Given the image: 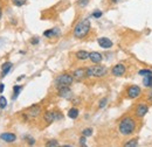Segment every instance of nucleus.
Wrapping results in <instances>:
<instances>
[{
    "instance_id": "393cba45",
    "label": "nucleus",
    "mask_w": 152,
    "mask_h": 147,
    "mask_svg": "<svg viewBox=\"0 0 152 147\" xmlns=\"http://www.w3.org/2000/svg\"><path fill=\"white\" fill-rule=\"evenodd\" d=\"M7 106V99L4 96H0V109H5Z\"/></svg>"
},
{
    "instance_id": "6ab92c4d",
    "label": "nucleus",
    "mask_w": 152,
    "mask_h": 147,
    "mask_svg": "<svg viewBox=\"0 0 152 147\" xmlns=\"http://www.w3.org/2000/svg\"><path fill=\"white\" fill-rule=\"evenodd\" d=\"M22 90V85H14L13 87V95H12V99L15 100L20 95V91Z\"/></svg>"
},
{
    "instance_id": "6e6552de",
    "label": "nucleus",
    "mask_w": 152,
    "mask_h": 147,
    "mask_svg": "<svg viewBox=\"0 0 152 147\" xmlns=\"http://www.w3.org/2000/svg\"><path fill=\"white\" fill-rule=\"evenodd\" d=\"M125 71H126V67H125L123 63H117V64H115L114 67H113V69H111L113 76H116V77L123 76V75L125 74Z\"/></svg>"
},
{
    "instance_id": "7ed1b4c3",
    "label": "nucleus",
    "mask_w": 152,
    "mask_h": 147,
    "mask_svg": "<svg viewBox=\"0 0 152 147\" xmlns=\"http://www.w3.org/2000/svg\"><path fill=\"white\" fill-rule=\"evenodd\" d=\"M108 74V69L104 65H101L99 63L96 65H91L86 68V75L87 77H103Z\"/></svg>"
},
{
    "instance_id": "20e7f679",
    "label": "nucleus",
    "mask_w": 152,
    "mask_h": 147,
    "mask_svg": "<svg viewBox=\"0 0 152 147\" xmlns=\"http://www.w3.org/2000/svg\"><path fill=\"white\" fill-rule=\"evenodd\" d=\"M73 82H74V76L73 75L63 73L58 75L55 78V87H56V89L62 88V87H69V85H72Z\"/></svg>"
},
{
    "instance_id": "9d476101",
    "label": "nucleus",
    "mask_w": 152,
    "mask_h": 147,
    "mask_svg": "<svg viewBox=\"0 0 152 147\" xmlns=\"http://www.w3.org/2000/svg\"><path fill=\"white\" fill-rule=\"evenodd\" d=\"M97 43H98L99 47L103 48V49H109V48H111V47L114 46L113 41H111L110 39H108V37H98V39H97Z\"/></svg>"
},
{
    "instance_id": "1a4fd4ad",
    "label": "nucleus",
    "mask_w": 152,
    "mask_h": 147,
    "mask_svg": "<svg viewBox=\"0 0 152 147\" xmlns=\"http://www.w3.org/2000/svg\"><path fill=\"white\" fill-rule=\"evenodd\" d=\"M57 95H58V97H61V98L69 99V98H72L73 92H72L69 87H62V88H58V89H57Z\"/></svg>"
},
{
    "instance_id": "ddd939ff",
    "label": "nucleus",
    "mask_w": 152,
    "mask_h": 147,
    "mask_svg": "<svg viewBox=\"0 0 152 147\" xmlns=\"http://www.w3.org/2000/svg\"><path fill=\"white\" fill-rule=\"evenodd\" d=\"M89 60H90L93 63L98 64V63L102 62L103 57H102V54H99V53H97V52H91V53L89 54Z\"/></svg>"
},
{
    "instance_id": "412c9836",
    "label": "nucleus",
    "mask_w": 152,
    "mask_h": 147,
    "mask_svg": "<svg viewBox=\"0 0 152 147\" xmlns=\"http://www.w3.org/2000/svg\"><path fill=\"white\" fill-rule=\"evenodd\" d=\"M124 146H125V147H136V146H138V139H137V138H134V139L129 140L128 143H125V144H124Z\"/></svg>"
},
{
    "instance_id": "f8f14e48",
    "label": "nucleus",
    "mask_w": 152,
    "mask_h": 147,
    "mask_svg": "<svg viewBox=\"0 0 152 147\" xmlns=\"http://www.w3.org/2000/svg\"><path fill=\"white\" fill-rule=\"evenodd\" d=\"M43 119L47 124H52L53 122L56 120V117H55V111H46L45 114H43Z\"/></svg>"
},
{
    "instance_id": "4468645a",
    "label": "nucleus",
    "mask_w": 152,
    "mask_h": 147,
    "mask_svg": "<svg viewBox=\"0 0 152 147\" xmlns=\"http://www.w3.org/2000/svg\"><path fill=\"white\" fill-rule=\"evenodd\" d=\"M60 29L57 28V27H55V28H52V29H47V31H45L43 32V36L46 37H54V36H58L60 35Z\"/></svg>"
},
{
    "instance_id": "e433bc0d",
    "label": "nucleus",
    "mask_w": 152,
    "mask_h": 147,
    "mask_svg": "<svg viewBox=\"0 0 152 147\" xmlns=\"http://www.w3.org/2000/svg\"><path fill=\"white\" fill-rule=\"evenodd\" d=\"M1 15H2V9H1V6H0V19H1Z\"/></svg>"
},
{
    "instance_id": "c9c22d12",
    "label": "nucleus",
    "mask_w": 152,
    "mask_h": 147,
    "mask_svg": "<svg viewBox=\"0 0 152 147\" xmlns=\"http://www.w3.org/2000/svg\"><path fill=\"white\" fill-rule=\"evenodd\" d=\"M22 78H25V76H23V75H22V76H20L19 78H18V81H21V79H22Z\"/></svg>"
},
{
    "instance_id": "2eb2a0df",
    "label": "nucleus",
    "mask_w": 152,
    "mask_h": 147,
    "mask_svg": "<svg viewBox=\"0 0 152 147\" xmlns=\"http://www.w3.org/2000/svg\"><path fill=\"white\" fill-rule=\"evenodd\" d=\"M12 67H13L12 62H5V63L1 65V77H2V78L10 73V70L12 69Z\"/></svg>"
},
{
    "instance_id": "f257e3e1",
    "label": "nucleus",
    "mask_w": 152,
    "mask_h": 147,
    "mask_svg": "<svg viewBox=\"0 0 152 147\" xmlns=\"http://www.w3.org/2000/svg\"><path fill=\"white\" fill-rule=\"evenodd\" d=\"M137 123L131 116H125L119 120L118 124V131L122 135H131L136 131Z\"/></svg>"
},
{
    "instance_id": "0eeeda50",
    "label": "nucleus",
    "mask_w": 152,
    "mask_h": 147,
    "mask_svg": "<svg viewBox=\"0 0 152 147\" xmlns=\"http://www.w3.org/2000/svg\"><path fill=\"white\" fill-rule=\"evenodd\" d=\"M149 112V106L145 104V103H139L136 109H134V114L138 117V118H143L144 116H146V113Z\"/></svg>"
},
{
    "instance_id": "c756f323",
    "label": "nucleus",
    "mask_w": 152,
    "mask_h": 147,
    "mask_svg": "<svg viewBox=\"0 0 152 147\" xmlns=\"http://www.w3.org/2000/svg\"><path fill=\"white\" fill-rule=\"evenodd\" d=\"M86 141H87V137L82 135V137L80 138V144H81L82 146H86Z\"/></svg>"
},
{
    "instance_id": "39448f33",
    "label": "nucleus",
    "mask_w": 152,
    "mask_h": 147,
    "mask_svg": "<svg viewBox=\"0 0 152 147\" xmlns=\"http://www.w3.org/2000/svg\"><path fill=\"white\" fill-rule=\"evenodd\" d=\"M41 113V106L38 104H34L32 106H29L27 110L23 112V117L27 119V118H37L38 116H40Z\"/></svg>"
},
{
    "instance_id": "f3484780",
    "label": "nucleus",
    "mask_w": 152,
    "mask_h": 147,
    "mask_svg": "<svg viewBox=\"0 0 152 147\" xmlns=\"http://www.w3.org/2000/svg\"><path fill=\"white\" fill-rule=\"evenodd\" d=\"M89 54L90 53H88L86 50H78V52H76L75 56L78 61H86V60L89 58Z\"/></svg>"
},
{
    "instance_id": "c85d7f7f",
    "label": "nucleus",
    "mask_w": 152,
    "mask_h": 147,
    "mask_svg": "<svg viewBox=\"0 0 152 147\" xmlns=\"http://www.w3.org/2000/svg\"><path fill=\"white\" fill-rule=\"evenodd\" d=\"M88 4H89V0H78V1H77V5H78L80 7H86Z\"/></svg>"
},
{
    "instance_id": "bb28decb",
    "label": "nucleus",
    "mask_w": 152,
    "mask_h": 147,
    "mask_svg": "<svg viewBox=\"0 0 152 147\" xmlns=\"http://www.w3.org/2000/svg\"><path fill=\"white\" fill-rule=\"evenodd\" d=\"M102 15H103V13H102V11H99V9H95V11L93 12V14H91V17L95 19H99Z\"/></svg>"
},
{
    "instance_id": "a211bd4d",
    "label": "nucleus",
    "mask_w": 152,
    "mask_h": 147,
    "mask_svg": "<svg viewBox=\"0 0 152 147\" xmlns=\"http://www.w3.org/2000/svg\"><path fill=\"white\" fill-rule=\"evenodd\" d=\"M143 85L145 88H151L152 87V75H146L143 78Z\"/></svg>"
},
{
    "instance_id": "72a5a7b5",
    "label": "nucleus",
    "mask_w": 152,
    "mask_h": 147,
    "mask_svg": "<svg viewBox=\"0 0 152 147\" xmlns=\"http://www.w3.org/2000/svg\"><path fill=\"white\" fill-rule=\"evenodd\" d=\"M4 89H5V84L4 83H0V93L4 92Z\"/></svg>"
},
{
    "instance_id": "cd10ccee",
    "label": "nucleus",
    "mask_w": 152,
    "mask_h": 147,
    "mask_svg": "<svg viewBox=\"0 0 152 147\" xmlns=\"http://www.w3.org/2000/svg\"><path fill=\"white\" fill-rule=\"evenodd\" d=\"M46 146L47 147H55V146H58V143H57L56 140H54V139H53V140H49V141H48V143H47V144H46Z\"/></svg>"
},
{
    "instance_id": "9b49d317",
    "label": "nucleus",
    "mask_w": 152,
    "mask_h": 147,
    "mask_svg": "<svg viewBox=\"0 0 152 147\" xmlns=\"http://www.w3.org/2000/svg\"><path fill=\"white\" fill-rule=\"evenodd\" d=\"M0 139L6 141V143H14L17 140V135L14 133H11V132H5V133L0 134Z\"/></svg>"
},
{
    "instance_id": "7c9ffc66",
    "label": "nucleus",
    "mask_w": 152,
    "mask_h": 147,
    "mask_svg": "<svg viewBox=\"0 0 152 147\" xmlns=\"http://www.w3.org/2000/svg\"><path fill=\"white\" fill-rule=\"evenodd\" d=\"M55 117H56V120H60V119H62V118H63L62 113H61V112H58V111H55Z\"/></svg>"
},
{
    "instance_id": "f03ea898",
    "label": "nucleus",
    "mask_w": 152,
    "mask_h": 147,
    "mask_svg": "<svg viewBox=\"0 0 152 147\" xmlns=\"http://www.w3.org/2000/svg\"><path fill=\"white\" fill-rule=\"evenodd\" d=\"M90 20L88 18L86 19H82L81 21H78L76 23V26L74 27V31H73V35L75 39H83L86 37L89 32H90Z\"/></svg>"
},
{
    "instance_id": "5701e85b",
    "label": "nucleus",
    "mask_w": 152,
    "mask_h": 147,
    "mask_svg": "<svg viewBox=\"0 0 152 147\" xmlns=\"http://www.w3.org/2000/svg\"><path fill=\"white\" fill-rule=\"evenodd\" d=\"M82 135H84V137H91L93 135V129H90V127H88V129H84L82 131Z\"/></svg>"
},
{
    "instance_id": "b1692460",
    "label": "nucleus",
    "mask_w": 152,
    "mask_h": 147,
    "mask_svg": "<svg viewBox=\"0 0 152 147\" xmlns=\"http://www.w3.org/2000/svg\"><path fill=\"white\" fill-rule=\"evenodd\" d=\"M107 103H108V98H107V97H103V98H102V99L98 102V108H99V109H103V108H105Z\"/></svg>"
},
{
    "instance_id": "dca6fc26",
    "label": "nucleus",
    "mask_w": 152,
    "mask_h": 147,
    "mask_svg": "<svg viewBox=\"0 0 152 147\" xmlns=\"http://www.w3.org/2000/svg\"><path fill=\"white\" fill-rule=\"evenodd\" d=\"M73 76H74V78H75V79H77V81L83 79L84 77H87V75H86V69H83V68L76 69L75 71L73 73Z\"/></svg>"
},
{
    "instance_id": "f704fd0d",
    "label": "nucleus",
    "mask_w": 152,
    "mask_h": 147,
    "mask_svg": "<svg viewBox=\"0 0 152 147\" xmlns=\"http://www.w3.org/2000/svg\"><path fill=\"white\" fill-rule=\"evenodd\" d=\"M150 89H151V91L149 92V96H148V98H149V100H150V102L152 103V87L150 88Z\"/></svg>"
},
{
    "instance_id": "4be33fe9",
    "label": "nucleus",
    "mask_w": 152,
    "mask_h": 147,
    "mask_svg": "<svg viewBox=\"0 0 152 147\" xmlns=\"http://www.w3.org/2000/svg\"><path fill=\"white\" fill-rule=\"evenodd\" d=\"M138 75L139 76H146V75H152V70L151 69H140L139 71H138Z\"/></svg>"
},
{
    "instance_id": "a878e982",
    "label": "nucleus",
    "mask_w": 152,
    "mask_h": 147,
    "mask_svg": "<svg viewBox=\"0 0 152 147\" xmlns=\"http://www.w3.org/2000/svg\"><path fill=\"white\" fill-rule=\"evenodd\" d=\"M12 2H13V5H15L18 7H21V6H23L27 2V0H12Z\"/></svg>"
},
{
    "instance_id": "473e14b6",
    "label": "nucleus",
    "mask_w": 152,
    "mask_h": 147,
    "mask_svg": "<svg viewBox=\"0 0 152 147\" xmlns=\"http://www.w3.org/2000/svg\"><path fill=\"white\" fill-rule=\"evenodd\" d=\"M34 144H35V140L33 138H29L28 139V145H34Z\"/></svg>"
},
{
    "instance_id": "423d86ee",
    "label": "nucleus",
    "mask_w": 152,
    "mask_h": 147,
    "mask_svg": "<svg viewBox=\"0 0 152 147\" xmlns=\"http://www.w3.org/2000/svg\"><path fill=\"white\" fill-rule=\"evenodd\" d=\"M142 95V89L139 85H130L126 90V96L129 99H136Z\"/></svg>"
},
{
    "instance_id": "4c0bfd02",
    "label": "nucleus",
    "mask_w": 152,
    "mask_h": 147,
    "mask_svg": "<svg viewBox=\"0 0 152 147\" xmlns=\"http://www.w3.org/2000/svg\"><path fill=\"white\" fill-rule=\"evenodd\" d=\"M110 1H111V2H114V4H116V2H118L119 0H110Z\"/></svg>"
},
{
    "instance_id": "aec40b11",
    "label": "nucleus",
    "mask_w": 152,
    "mask_h": 147,
    "mask_svg": "<svg viewBox=\"0 0 152 147\" xmlns=\"http://www.w3.org/2000/svg\"><path fill=\"white\" fill-rule=\"evenodd\" d=\"M78 113H80L78 109L72 108V109H69V111H68V117H69L70 119H76V118L78 117Z\"/></svg>"
},
{
    "instance_id": "2f4dec72",
    "label": "nucleus",
    "mask_w": 152,
    "mask_h": 147,
    "mask_svg": "<svg viewBox=\"0 0 152 147\" xmlns=\"http://www.w3.org/2000/svg\"><path fill=\"white\" fill-rule=\"evenodd\" d=\"M39 41H40L39 37H33V39L31 40V43H32V44H38Z\"/></svg>"
}]
</instances>
